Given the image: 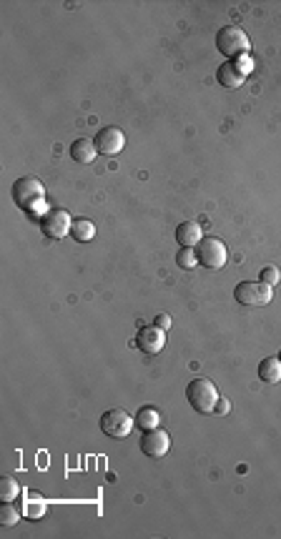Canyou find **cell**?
Returning <instances> with one entry per match:
<instances>
[{"instance_id": "7", "label": "cell", "mask_w": 281, "mask_h": 539, "mask_svg": "<svg viewBox=\"0 0 281 539\" xmlns=\"http://www.w3.org/2000/svg\"><path fill=\"white\" fill-rule=\"evenodd\" d=\"M71 214L63 209H50L48 214L40 216V231L48 238H63L71 233Z\"/></svg>"}, {"instance_id": "5", "label": "cell", "mask_w": 281, "mask_h": 539, "mask_svg": "<svg viewBox=\"0 0 281 539\" xmlns=\"http://www.w3.org/2000/svg\"><path fill=\"white\" fill-rule=\"evenodd\" d=\"M234 299H236L241 306H266V303L274 299V291H271V286L264 284V281H241V284L234 289Z\"/></svg>"}, {"instance_id": "16", "label": "cell", "mask_w": 281, "mask_h": 539, "mask_svg": "<svg viewBox=\"0 0 281 539\" xmlns=\"http://www.w3.org/2000/svg\"><path fill=\"white\" fill-rule=\"evenodd\" d=\"M159 422H161V414H159V409H156V407H141V409H138L136 424L144 431L146 429H156V427H159Z\"/></svg>"}, {"instance_id": "4", "label": "cell", "mask_w": 281, "mask_h": 539, "mask_svg": "<svg viewBox=\"0 0 281 539\" xmlns=\"http://www.w3.org/2000/svg\"><path fill=\"white\" fill-rule=\"evenodd\" d=\"M196 256H199V264L204 266V269H211V271L224 269V264H226L229 259L226 243L216 236H204L199 241V246H196Z\"/></svg>"}, {"instance_id": "22", "label": "cell", "mask_w": 281, "mask_h": 539, "mask_svg": "<svg viewBox=\"0 0 281 539\" xmlns=\"http://www.w3.org/2000/svg\"><path fill=\"white\" fill-rule=\"evenodd\" d=\"M156 326H161L164 331H168V329H171V316H168V314H159V316H156Z\"/></svg>"}, {"instance_id": "19", "label": "cell", "mask_w": 281, "mask_h": 539, "mask_svg": "<svg viewBox=\"0 0 281 539\" xmlns=\"http://www.w3.org/2000/svg\"><path fill=\"white\" fill-rule=\"evenodd\" d=\"M176 264L181 266V269H193V266H199V256H196V248H181V251L176 253Z\"/></svg>"}, {"instance_id": "12", "label": "cell", "mask_w": 281, "mask_h": 539, "mask_svg": "<svg viewBox=\"0 0 281 539\" xmlns=\"http://www.w3.org/2000/svg\"><path fill=\"white\" fill-rule=\"evenodd\" d=\"M96 156H98V149H96V141L93 138H76L71 144V158L76 163H93Z\"/></svg>"}, {"instance_id": "20", "label": "cell", "mask_w": 281, "mask_h": 539, "mask_svg": "<svg viewBox=\"0 0 281 539\" xmlns=\"http://www.w3.org/2000/svg\"><path fill=\"white\" fill-rule=\"evenodd\" d=\"M259 281H264L269 286H276V284H279V269H276V266H264V269L259 271Z\"/></svg>"}, {"instance_id": "17", "label": "cell", "mask_w": 281, "mask_h": 539, "mask_svg": "<svg viewBox=\"0 0 281 539\" xmlns=\"http://www.w3.org/2000/svg\"><path fill=\"white\" fill-rule=\"evenodd\" d=\"M18 522H21V512L13 506V502H3V506H0V524L3 527H16Z\"/></svg>"}, {"instance_id": "9", "label": "cell", "mask_w": 281, "mask_h": 539, "mask_svg": "<svg viewBox=\"0 0 281 539\" xmlns=\"http://www.w3.org/2000/svg\"><path fill=\"white\" fill-rule=\"evenodd\" d=\"M96 149H98V153L103 156H116L123 151V146H126V136H123L121 128L116 126H108V128H101L98 133H96Z\"/></svg>"}, {"instance_id": "6", "label": "cell", "mask_w": 281, "mask_h": 539, "mask_svg": "<svg viewBox=\"0 0 281 539\" xmlns=\"http://www.w3.org/2000/svg\"><path fill=\"white\" fill-rule=\"evenodd\" d=\"M133 424H136V417H131L126 409H110L101 417V429L110 439H126L131 434Z\"/></svg>"}, {"instance_id": "11", "label": "cell", "mask_w": 281, "mask_h": 539, "mask_svg": "<svg viewBox=\"0 0 281 539\" xmlns=\"http://www.w3.org/2000/svg\"><path fill=\"white\" fill-rule=\"evenodd\" d=\"M201 238H204V228L196 221H183L176 228V241L181 248H196Z\"/></svg>"}, {"instance_id": "23", "label": "cell", "mask_w": 281, "mask_h": 539, "mask_svg": "<svg viewBox=\"0 0 281 539\" xmlns=\"http://www.w3.org/2000/svg\"><path fill=\"white\" fill-rule=\"evenodd\" d=\"M279 359H281V354H279Z\"/></svg>"}, {"instance_id": "13", "label": "cell", "mask_w": 281, "mask_h": 539, "mask_svg": "<svg viewBox=\"0 0 281 539\" xmlns=\"http://www.w3.org/2000/svg\"><path fill=\"white\" fill-rule=\"evenodd\" d=\"M216 81H219L224 88H239V86H243V81H246V73L234 61H229L216 71Z\"/></svg>"}, {"instance_id": "18", "label": "cell", "mask_w": 281, "mask_h": 539, "mask_svg": "<svg viewBox=\"0 0 281 539\" xmlns=\"http://www.w3.org/2000/svg\"><path fill=\"white\" fill-rule=\"evenodd\" d=\"M21 494V487L13 477H3L0 479V499L3 502H13L16 497Z\"/></svg>"}, {"instance_id": "10", "label": "cell", "mask_w": 281, "mask_h": 539, "mask_svg": "<svg viewBox=\"0 0 281 539\" xmlns=\"http://www.w3.org/2000/svg\"><path fill=\"white\" fill-rule=\"evenodd\" d=\"M136 347L144 354H159L161 349L166 347V331L161 326H146V329L138 331L136 336Z\"/></svg>"}, {"instance_id": "3", "label": "cell", "mask_w": 281, "mask_h": 539, "mask_svg": "<svg viewBox=\"0 0 281 539\" xmlns=\"http://www.w3.org/2000/svg\"><path fill=\"white\" fill-rule=\"evenodd\" d=\"M216 48L226 58H241V55L246 58L248 50H251V40L239 25H226L216 33Z\"/></svg>"}, {"instance_id": "8", "label": "cell", "mask_w": 281, "mask_h": 539, "mask_svg": "<svg viewBox=\"0 0 281 539\" xmlns=\"http://www.w3.org/2000/svg\"><path fill=\"white\" fill-rule=\"evenodd\" d=\"M168 449H171V436H168L166 429L156 427V429L144 431V436H141V451H144L146 457H154V459L166 457Z\"/></svg>"}, {"instance_id": "14", "label": "cell", "mask_w": 281, "mask_h": 539, "mask_svg": "<svg viewBox=\"0 0 281 539\" xmlns=\"http://www.w3.org/2000/svg\"><path fill=\"white\" fill-rule=\"evenodd\" d=\"M259 379L266 384H279L281 381V359L279 357H266L259 364Z\"/></svg>"}, {"instance_id": "1", "label": "cell", "mask_w": 281, "mask_h": 539, "mask_svg": "<svg viewBox=\"0 0 281 539\" xmlns=\"http://www.w3.org/2000/svg\"><path fill=\"white\" fill-rule=\"evenodd\" d=\"M13 201H16V206H21V209L30 211L33 216H38L40 209L50 211V209H45L43 183H40L38 178H33V176H23V178H18V181L13 183Z\"/></svg>"}, {"instance_id": "21", "label": "cell", "mask_w": 281, "mask_h": 539, "mask_svg": "<svg viewBox=\"0 0 281 539\" xmlns=\"http://www.w3.org/2000/svg\"><path fill=\"white\" fill-rule=\"evenodd\" d=\"M229 409H231V402H229L226 396H219V402H216L214 414H229Z\"/></svg>"}, {"instance_id": "2", "label": "cell", "mask_w": 281, "mask_h": 539, "mask_svg": "<svg viewBox=\"0 0 281 539\" xmlns=\"http://www.w3.org/2000/svg\"><path fill=\"white\" fill-rule=\"evenodd\" d=\"M186 399H188V404L193 407V412H199V414H214L216 402H219V391H216L214 381H211V379H204V376H199V379L188 381V386H186Z\"/></svg>"}, {"instance_id": "15", "label": "cell", "mask_w": 281, "mask_h": 539, "mask_svg": "<svg viewBox=\"0 0 281 539\" xmlns=\"http://www.w3.org/2000/svg\"><path fill=\"white\" fill-rule=\"evenodd\" d=\"M71 236L76 238L78 243H86L96 236V226L91 224L88 219H78V221H73V226H71Z\"/></svg>"}]
</instances>
